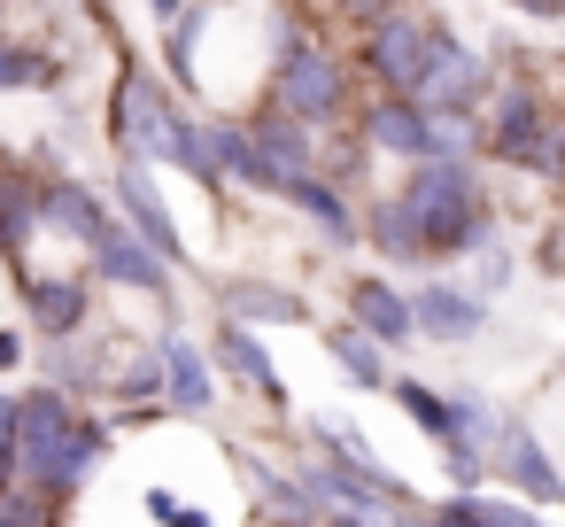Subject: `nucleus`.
I'll list each match as a JSON object with an SVG mask.
<instances>
[{
    "mask_svg": "<svg viewBox=\"0 0 565 527\" xmlns=\"http://www.w3.org/2000/svg\"><path fill=\"white\" fill-rule=\"evenodd\" d=\"M71 434H78V419H71V403H63V388H32V396H17V426H9V457H0V481L24 488V496H40V504L78 496Z\"/></svg>",
    "mask_w": 565,
    "mask_h": 527,
    "instance_id": "1",
    "label": "nucleus"
},
{
    "mask_svg": "<svg viewBox=\"0 0 565 527\" xmlns=\"http://www.w3.org/2000/svg\"><path fill=\"white\" fill-rule=\"evenodd\" d=\"M411 218H418V241L426 256L449 249V256H472L488 241V210H480V179L472 164H418V179L403 187Z\"/></svg>",
    "mask_w": 565,
    "mask_h": 527,
    "instance_id": "2",
    "label": "nucleus"
},
{
    "mask_svg": "<svg viewBox=\"0 0 565 527\" xmlns=\"http://www.w3.org/2000/svg\"><path fill=\"white\" fill-rule=\"evenodd\" d=\"M488 86V63L472 55V48H457V40H441L434 32V48H426V63H418V86H411V109L418 117H465V102Z\"/></svg>",
    "mask_w": 565,
    "mask_h": 527,
    "instance_id": "3",
    "label": "nucleus"
},
{
    "mask_svg": "<svg viewBox=\"0 0 565 527\" xmlns=\"http://www.w3.org/2000/svg\"><path fill=\"white\" fill-rule=\"evenodd\" d=\"M117 210H125V233L156 256V264H179L186 249H179V218L163 210V187H156V171L140 164V156H125V171H117Z\"/></svg>",
    "mask_w": 565,
    "mask_h": 527,
    "instance_id": "4",
    "label": "nucleus"
},
{
    "mask_svg": "<svg viewBox=\"0 0 565 527\" xmlns=\"http://www.w3.org/2000/svg\"><path fill=\"white\" fill-rule=\"evenodd\" d=\"M426 48H434V32L418 24V17H380L372 24V48H364V63H372V78L387 86V102H411V86H418V63H426Z\"/></svg>",
    "mask_w": 565,
    "mask_h": 527,
    "instance_id": "5",
    "label": "nucleus"
},
{
    "mask_svg": "<svg viewBox=\"0 0 565 527\" xmlns=\"http://www.w3.org/2000/svg\"><path fill=\"white\" fill-rule=\"evenodd\" d=\"M279 117H295V125H318V117H333L341 109V71L318 55V48H287V63H279Z\"/></svg>",
    "mask_w": 565,
    "mask_h": 527,
    "instance_id": "6",
    "label": "nucleus"
},
{
    "mask_svg": "<svg viewBox=\"0 0 565 527\" xmlns=\"http://www.w3.org/2000/svg\"><path fill=\"white\" fill-rule=\"evenodd\" d=\"M403 303H411V334H434V341H472L488 326V303L465 295V287H449V280H434L418 295H403Z\"/></svg>",
    "mask_w": 565,
    "mask_h": 527,
    "instance_id": "7",
    "label": "nucleus"
},
{
    "mask_svg": "<svg viewBox=\"0 0 565 527\" xmlns=\"http://www.w3.org/2000/svg\"><path fill=\"white\" fill-rule=\"evenodd\" d=\"M495 450H503V481H511V496H526V504H565V481H557V465H550V450H542L534 426H503Z\"/></svg>",
    "mask_w": 565,
    "mask_h": 527,
    "instance_id": "8",
    "label": "nucleus"
},
{
    "mask_svg": "<svg viewBox=\"0 0 565 527\" xmlns=\"http://www.w3.org/2000/svg\"><path fill=\"white\" fill-rule=\"evenodd\" d=\"M542 140H550V117H542V102H534L526 86H511V94L495 102L488 148H495L503 164H534V156H542Z\"/></svg>",
    "mask_w": 565,
    "mask_h": 527,
    "instance_id": "9",
    "label": "nucleus"
},
{
    "mask_svg": "<svg viewBox=\"0 0 565 527\" xmlns=\"http://www.w3.org/2000/svg\"><path fill=\"white\" fill-rule=\"evenodd\" d=\"M94 272L117 280V287H140V295H171V264H156L125 225H102V241H94Z\"/></svg>",
    "mask_w": 565,
    "mask_h": 527,
    "instance_id": "10",
    "label": "nucleus"
},
{
    "mask_svg": "<svg viewBox=\"0 0 565 527\" xmlns=\"http://www.w3.org/2000/svg\"><path fill=\"white\" fill-rule=\"evenodd\" d=\"M248 148H256L271 194H279L287 179H310V125H295V117H264V125L248 133Z\"/></svg>",
    "mask_w": 565,
    "mask_h": 527,
    "instance_id": "11",
    "label": "nucleus"
},
{
    "mask_svg": "<svg viewBox=\"0 0 565 527\" xmlns=\"http://www.w3.org/2000/svg\"><path fill=\"white\" fill-rule=\"evenodd\" d=\"M163 396H171V411H210L217 403V380H210V357L194 349V341H163Z\"/></svg>",
    "mask_w": 565,
    "mask_h": 527,
    "instance_id": "12",
    "label": "nucleus"
},
{
    "mask_svg": "<svg viewBox=\"0 0 565 527\" xmlns=\"http://www.w3.org/2000/svg\"><path fill=\"white\" fill-rule=\"evenodd\" d=\"M24 303H32V326H40L47 341L78 334V318H86V287H78L71 272H55V280H24Z\"/></svg>",
    "mask_w": 565,
    "mask_h": 527,
    "instance_id": "13",
    "label": "nucleus"
},
{
    "mask_svg": "<svg viewBox=\"0 0 565 527\" xmlns=\"http://www.w3.org/2000/svg\"><path fill=\"white\" fill-rule=\"evenodd\" d=\"M310 310H302V295H287V287H264V280H241V287H225V326H302Z\"/></svg>",
    "mask_w": 565,
    "mask_h": 527,
    "instance_id": "14",
    "label": "nucleus"
},
{
    "mask_svg": "<svg viewBox=\"0 0 565 527\" xmlns=\"http://www.w3.org/2000/svg\"><path fill=\"white\" fill-rule=\"evenodd\" d=\"M349 310H356V334L364 341H411V303L387 287V280H356V295H349Z\"/></svg>",
    "mask_w": 565,
    "mask_h": 527,
    "instance_id": "15",
    "label": "nucleus"
},
{
    "mask_svg": "<svg viewBox=\"0 0 565 527\" xmlns=\"http://www.w3.org/2000/svg\"><path fill=\"white\" fill-rule=\"evenodd\" d=\"M40 218H47L55 233L86 241V249H94V241H102V225H109V218H102V202H94L78 179H55V187H40Z\"/></svg>",
    "mask_w": 565,
    "mask_h": 527,
    "instance_id": "16",
    "label": "nucleus"
},
{
    "mask_svg": "<svg viewBox=\"0 0 565 527\" xmlns=\"http://www.w3.org/2000/svg\"><path fill=\"white\" fill-rule=\"evenodd\" d=\"M217 365H225L233 380H248L256 396H271V403L287 396V388H279V365L256 349V334H248V326H217Z\"/></svg>",
    "mask_w": 565,
    "mask_h": 527,
    "instance_id": "17",
    "label": "nucleus"
},
{
    "mask_svg": "<svg viewBox=\"0 0 565 527\" xmlns=\"http://www.w3.org/2000/svg\"><path fill=\"white\" fill-rule=\"evenodd\" d=\"M202 156H210V171H217V179L271 187V179H264V164H256V148H248V125H202Z\"/></svg>",
    "mask_w": 565,
    "mask_h": 527,
    "instance_id": "18",
    "label": "nucleus"
},
{
    "mask_svg": "<svg viewBox=\"0 0 565 527\" xmlns=\"http://www.w3.org/2000/svg\"><path fill=\"white\" fill-rule=\"evenodd\" d=\"M372 241H380V256H387V264H418V256H426L418 218H411V202H403V194H380V210H372Z\"/></svg>",
    "mask_w": 565,
    "mask_h": 527,
    "instance_id": "19",
    "label": "nucleus"
},
{
    "mask_svg": "<svg viewBox=\"0 0 565 527\" xmlns=\"http://www.w3.org/2000/svg\"><path fill=\"white\" fill-rule=\"evenodd\" d=\"M372 148H387V156H426V117H418L411 102H380V109H372Z\"/></svg>",
    "mask_w": 565,
    "mask_h": 527,
    "instance_id": "20",
    "label": "nucleus"
},
{
    "mask_svg": "<svg viewBox=\"0 0 565 527\" xmlns=\"http://www.w3.org/2000/svg\"><path fill=\"white\" fill-rule=\"evenodd\" d=\"M326 349L349 365V380H356V388H387V349H380V341H364L356 326H326Z\"/></svg>",
    "mask_w": 565,
    "mask_h": 527,
    "instance_id": "21",
    "label": "nucleus"
},
{
    "mask_svg": "<svg viewBox=\"0 0 565 527\" xmlns=\"http://www.w3.org/2000/svg\"><path fill=\"white\" fill-rule=\"evenodd\" d=\"M279 194H287V202H302V210H310V218H318L333 241H349V233H356V225H349V202H341L333 187H318V171H310V179H287Z\"/></svg>",
    "mask_w": 565,
    "mask_h": 527,
    "instance_id": "22",
    "label": "nucleus"
},
{
    "mask_svg": "<svg viewBox=\"0 0 565 527\" xmlns=\"http://www.w3.org/2000/svg\"><path fill=\"white\" fill-rule=\"evenodd\" d=\"M395 403H403V411H411V419H418L434 442H441V434H457V426H449V403H441L426 380H395Z\"/></svg>",
    "mask_w": 565,
    "mask_h": 527,
    "instance_id": "23",
    "label": "nucleus"
},
{
    "mask_svg": "<svg viewBox=\"0 0 565 527\" xmlns=\"http://www.w3.org/2000/svg\"><path fill=\"white\" fill-rule=\"evenodd\" d=\"M9 86H55V63H47V55H24V48L0 40V94H9Z\"/></svg>",
    "mask_w": 565,
    "mask_h": 527,
    "instance_id": "24",
    "label": "nucleus"
},
{
    "mask_svg": "<svg viewBox=\"0 0 565 527\" xmlns=\"http://www.w3.org/2000/svg\"><path fill=\"white\" fill-rule=\"evenodd\" d=\"M117 388H125V396H163V349H140Z\"/></svg>",
    "mask_w": 565,
    "mask_h": 527,
    "instance_id": "25",
    "label": "nucleus"
},
{
    "mask_svg": "<svg viewBox=\"0 0 565 527\" xmlns=\"http://www.w3.org/2000/svg\"><path fill=\"white\" fill-rule=\"evenodd\" d=\"M472 512H480V527H542L534 512H519V504H503V496H472Z\"/></svg>",
    "mask_w": 565,
    "mask_h": 527,
    "instance_id": "26",
    "label": "nucleus"
},
{
    "mask_svg": "<svg viewBox=\"0 0 565 527\" xmlns=\"http://www.w3.org/2000/svg\"><path fill=\"white\" fill-rule=\"evenodd\" d=\"M434 527H480V512H472V496H449V504L434 512Z\"/></svg>",
    "mask_w": 565,
    "mask_h": 527,
    "instance_id": "27",
    "label": "nucleus"
},
{
    "mask_svg": "<svg viewBox=\"0 0 565 527\" xmlns=\"http://www.w3.org/2000/svg\"><path fill=\"white\" fill-rule=\"evenodd\" d=\"M9 426H17V396H0V457H9Z\"/></svg>",
    "mask_w": 565,
    "mask_h": 527,
    "instance_id": "28",
    "label": "nucleus"
},
{
    "mask_svg": "<svg viewBox=\"0 0 565 527\" xmlns=\"http://www.w3.org/2000/svg\"><path fill=\"white\" fill-rule=\"evenodd\" d=\"M511 9H526V17H565V0H511Z\"/></svg>",
    "mask_w": 565,
    "mask_h": 527,
    "instance_id": "29",
    "label": "nucleus"
},
{
    "mask_svg": "<svg viewBox=\"0 0 565 527\" xmlns=\"http://www.w3.org/2000/svg\"><path fill=\"white\" fill-rule=\"evenodd\" d=\"M0 365H24V341L17 334H0Z\"/></svg>",
    "mask_w": 565,
    "mask_h": 527,
    "instance_id": "30",
    "label": "nucleus"
},
{
    "mask_svg": "<svg viewBox=\"0 0 565 527\" xmlns=\"http://www.w3.org/2000/svg\"><path fill=\"white\" fill-rule=\"evenodd\" d=\"M163 527H210V512H171Z\"/></svg>",
    "mask_w": 565,
    "mask_h": 527,
    "instance_id": "31",
    "label": "nucleus"
},
{
    "mask_svg": "<svg viewBox=\"0 0 565 527\" xmlns=\"http://www.w3.org/2000/svg\"><path fill=\"white\" fill-rule=\"evenodd\" d=\"M148 9H156V17L171 24V17H186V0H148Z\"/></svg>",
    "mask_w": 565,
    "mask_h": 527,
    "instance_id": "32",
    "label": "nucleus"
},
{
    "mask_svg": "<svg viewBox=\"0 0 565 527\" xmlns=\"http://www.w3.org/2000/svg\"><path fill=\"white\" fill-rule=\"evenodd\" d=\"M326 527H364V519L356 512H326Z\"/></svg>",
    "mask_w": 565,
    "mask_h": 527,
    "instance_id": "33",
    "label": "nucleus"
}]
</instances>
